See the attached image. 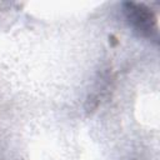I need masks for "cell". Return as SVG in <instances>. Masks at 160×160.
Listing matches in <instances>:
<instances>
[{
    "label": "cell",
    "mask_w": 160,
    "mask_h": 160,
    "mask_svg": "<svg viewBox=\"0 0 160 160\" xmlns=\"http://www.w3.org/2000/svg\"><path fill=\"white\" fill-rule=\"evenodd\" d=\"M124 14L129 24L139 34L150 39H158L156 18L152 14V11L149 8H146L144 4L125 2Z\"/></svg>",
    "instance_id": "1"
}]
</instances>
